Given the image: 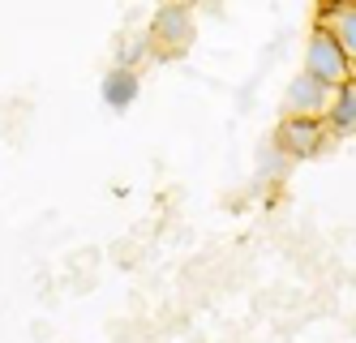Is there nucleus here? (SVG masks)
I'll list each match as a JSON object with an SVG mask.
<instances>
[{"mask_svg": "<svg viewBox=\"0 0 356 343\" xmlns=\"http://www.w3.org/2000/svg\"><path fill=\"white\" fill-rule=\"evenodd\" d=\"M279 150L292 154V159H309V154L322 146V120H284L279 125V134H275Z\"/></svg>", "mask_w": 356, "mask_h": 343, "instance_id": "20e7f679", "label": "nucleus"}, {"mask_svg": "<svg viewBox=\"0 0 356 343\" xmlns=\"http://www.w3.org/2000/svg\"><path fill=\"white\" fill-rule=\"evenodd\" d=\"M326 120L335 125L339 134H356V77L335 90V99H330V108H326Z\"/></svg>", "mask_w": 356, "mask_h": 343, "instance_id": "423d86ee", "label": "nucleus"}, {"mask_svg": "<svg viewBox=\"0 0 356 343\" xmlns=\"http://www.w3.org/2000/svg\"><path fill=\"white\" fill-rule=\"evenodd\" d=\"M322 31L339 43L348 65H356V5H335L322 13Z\"/></svg>", "mask_w": 356, "mask_h": 343, "instance_id": "39448f33", "label": "nucleus"}, {"mask_svg": "<svg viewBox=\"0 0 356 343\" xmlns=\"http://www.w3.org/2000/svg\"><path fill=\"white\" fill-rule=\"evenodd\" d=\"M134 95H138V73H134V69H116V73H108V82H104L108 108L124 112V108L134 103Z\"/></svg>", "mask_w": 356, "mask_h": 343, "instance_id": "0eeeda50", "label": "nucleus"}, {"mask_svg": "<svg viewBox=\"0 0 356 343\" xmlns=\"http://www.w3.org/2000/svg\"><path fill=\"white\" fill-rule=\"evenodd\" d=\"M330 99H335V90L314 82L309 73H300V77H292V86H288V116L292 120H318V116H326Z\"/></svg>", "mask_w": 356, "mask_h": 343, "instance_id": "f03ea898", "label": "nucleus"}, {"mask_svg": "<svg viewBox=\"0 0 356 343\" xmlns=\"http://www.w3.org/2000/svg\"><path fill=\"white\" fill-rule=\"evenodd\" d=\"M150 39L163 43L168 51H185L193 43V13L185 5H163L155 13V26H150Z\"/></svg>", "mask_w": 356, "mask_h": 343, "instance_id": "7ed1b4c3", "label": "nucleus"}, {"mask_svg": "<svg viewBox=\"0 0 356 343\" xmlns=\"http://www.w3.org/2000/svg\"><path fill=\"white\" fill-rule=\"evenodd\" d=\"M305 73H309L314 82L330 86V90H339V86L352 82V65H348V56L339 51V43L330 39L322 26H314L309 47H305Z\"/></svg>", "mask_w": 356, "mask_h": 343, "instance_id": "f257e3e1", "label": "nucleus"}]
</instances>
